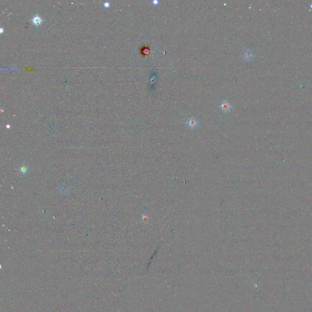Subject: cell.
I'll return each mask as SVG.
<instances>
[{
  "label": "cell",
  "instance_id": "5",
  "mask_svg": "<svg viewBox=\"0 0 312 312\" xmlns=\"http://www.w3.org/2000/svg\"><path fill=\"white\" fill-rule=\"evenodd\" d=\"M20 170L22 174H25L28 171V168L26 166H22L20 167Z\"/></svg>",
  "mask_w": 312,
  "mask_h": 312
},
{
  "label": "cell",
  "instance_id": "1",
  "mask_svg": "<svg viewBox=\"0 0 312 312\" xmlns=\"http://www.w3.org/2000/svg\"><path fill=\"white\" fill-rule=\"evenodd\" d=\"M186 123L188 124V126L191 129H193L196 128L198 126L199 122L198 120L196 118H195L194 117H189L188 120L186 121Z\"/></svg>",
  "mask_w": 312,
  "mask_h": 312
},
{
  "label": "cell",
  "instance_id": "2",
  "mask_svg": "<svg viewBox=\"0 0 312 312\" xmlns=\"http://www.w3.org/2000/svg\"><path fill=\"white\" fill-rule=\"evenodd\" d=\"M220 107L221 109V111H223V112H228L230 111L232 106L228 101L224 100V101H223L222 102L220 103Z\"/></svg>",
  "mask_w": 312,
  "mask_h": 312
},
{
  "label": "cell",
  "instance_id": "4",
  "mask_svg": "<svg viewBox=\"0 0 312 312\" xmlns=\"http://www.w3.org/2000/svg\"><path fill=\"white\" fill-rule=\"evenodd\" d=\"M32 22H33V23L34 25L39 26V25H40L42 23L43 20L41 18V17L40 16H38V15H34V16L33 17Z\"/></svg>",
  "mask_w": 312,
  "mask_h": 312
},
{
  "label": "cell",
  "instance_id": "6",
  "mask_svg": "<svg viewBox=\"0 0 312 312\" xmlns=\"http://www.w3.org/2000/svg\"><path fill=\"white\" fill-rule=\"evenodd\" d=\"M152 3H154V4H156V3H158V1H152Z\"/></svg>",
  "mask_w": 312,
  "mask_h": 312
},
{
  "label": "cell",
  "instance_id": "3",
  "mask_svg": "<svg viewBox=\"0 0 312 312\" xmlns=\"http://www.w3.org/2000/svg\"><path fill=\"white\" fill-rule=\"evenodd\" d=\"M243 55L244 58L247 60H252L254 56V54H253V52L249 49H247L246 50H245L243 54Z\"/></svg>",
  "mask_w": 312,
  "mask_h": 312
}]
</instances>
